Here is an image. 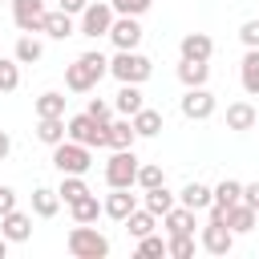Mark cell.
<instances>
[{
  "label": "cell",
  "instance_id": "obj_1",
  "mask_svg": "<svg viewBox=\"0 0 259 259\" xmlns=\"http://www.w3.org/2000/svg\"><path fill=\"white\" fill-rule=\"evenodd\" d=\"M109 73V57H101L97 49H89V53H81L73 65H65V89H73V93H89V89H97V81Z\"/></svg>",
  "mask_w": 259,
  "mask_h": 259
},
{
  "label": "cell",
  "instance_id": "obj_2",
  "mask_svg": "<svg viewBox=\"0 0 259 259\" xmlns=\"http://www.w3.org/2000/svg\"><path fill=\"white\" fill-rule=\"evenodd\" d=\"M150 73H154V61L138 49H117L109 57V77H117V85H142L150 81Z\"/></svg>",
  "mask_w": 259,
  "mask_h": 259
},
{
  "label": "cell",
  "instance_id": "obj_3",
  "mask_svg": "<svg viewBox=\"0 0 259 259\" xmlns=\"http://www.w3.org/2000/svg\"><path fill=\"white\" fill-rule=\"evenodd\" d=\"M65 251H69L73 259H105V255H109V239H105L93 223H77V227L69 231V239H65Z\"/></svg>",
  "mask_w": 259,
  "mask_h": 259
},
{
  "label": "cell",
  "instance_id": "obj_4",
  "mask_svg": "<svg viewBox=\"0 0 259 259\" xmlns=\"http://www.w3.org/2000/svg\"><path fill=\"white\" fill-rule=\"evenodd\" d=\"M113 20H117V12H113V4H109V0H89V8L77 16V32H81V36H89V40L109 36Z\"/></svg>",
  "mask_w": 259,
  "mask_h": 259
},
{
  "label": "cell",
  "instance_id": "obj_5",
  "mask_svg": "<svg viewBox=\"0 0 259 259\" xmlns=\"http://www.w3.org/2000/svg\"><path fill=\"white\" fill-rule=\"evenodd\" d=\"M53 166H57L61 174H85V170L93 166L89 146H81V142H73V138L57 142V146H53Z\"/></svg>",
  "mask_w": 259,
  "mask_h": 259
},
{
  "label": "cell",
  "instance_id": "obj_6",
  "mask_svg": "<svg viewBox=\"0 0 259 259\" xmlns=\"http://www.w3.org/2000/svg\"><path fill=\"white\" fill-rule=\"evenodd\" d=\"M138 154H134V146L130 150H113V158L105 162V182L109 186H138Z\"/></svg>",
  "mask_w": 259,
  "mask_h": 259
},
{
  "label": "cell",
  "instance_id": "obj_7",
  "mask_svg": "<svg viewBox=\"0 0 259 259\" xmlns=\"http://www.w3.org/2000/svg\"><path fill=\"white\" fill-rule=\"evenodd\" d=\"M178 109H182V117H190V121H206V117H214L219 101H214V93H210L206 85H194V89L182 93Z\"/></svg>",
  "mask_w": 259,
  "mask_h": 259
},
{
  "label": "cell",
  "instance_id": "obj_8",
  "mask_svg": "<svg viewBox=\"0 0 259 259\" xmlns=\"http://www.w3.org/2000/svg\"><path fill=\"white\" fill-rule=\"evenodd\" d=\"M69 138L73 142H81V146H105V121H97V117H89V113H73L69 117Z\"/></svg>",
  "mask_w": 259,
  "mask_h": 259
},
{
  "label": "cell",
  "instance_id": "obj_9",
  "mask_svg": "<svg viewBox=\"0 0 259 259\" xmlns=\"http://www.w3.org/2000/svg\"><path fill=\"white\" fill-rule=\"evenodd\" d=\"M198 247H202L206 255H231L235 231H231L227 223H210V219H206V227H202V235H198Z\"/></svg>",
  "mask_w": 259,
  "mask_h": 259
},
{
  "label": "cell",
  "instance_id": "obj_10",
  "mask_svg": "<svg viewBox=\"0 0 259 259\" xmlns=\"http://www.w3.org/2000/svg\"><path fill=\"white\" fill-rule=\"evenodd\" d=\"M45 16H49L45 0H12V20H16L20 32H40Z\"/></svg>",
  "mask_w": 259,
  "mask_h": 259
},
{
  "label": "cell",
  "instance_id": "obj_11",
  "mask_svg": "<svg viewBox=\"0 0 259 259\" xmlns=\"http://www.w3.org/2000/svg\"><path fill=\"white\" fill-rule=\"evenodd\" d=\"M105 214L113 219V223H125L134 210H138V194H130V186H109V194H105Z\"/></svg>",
  "mask_w": 259,
  "mask_h": 259
},
{
  "label": "cell",
  "instance_id": "obj_12",
  "mask_svg": "<svg viewBox=\"0 0 259 259\" xmlns=\"http://www.w3.org/2000/svg\"><path fill=\"white\" fill-rule=\"evenodd\" d=\"M142 24H138V16H117L113 20V28H109V40H113V49H138L142 45Z\"/></svg>",
  "mask_w": 259,
  "mask_h": 259
},
{
  "label": "cell",
  "instance_id": "obj_13",
  "mask_svg": "<svg viewBox=\"0 0 259 259\" xmlns=\"http://www.w3.org/2000/svg\"><path fill=\"white\" fill-rule=\"evenodd\" d=\"M0 235H4L8 243H24V239H32V214H24V210H8V214L0 219Z\"/></svg>",
  "mask_w": 259,
  "mask_h": 259
},
{
  "label": "cell",
  "instance_id": "obj_14",
  "mask_svg": "<svg viewBox=\"0 0 259 259\" xmlns=\"http://www.w3.org/2000/svg\"><path fill=\"white\" fill-rule=\"evenodd\" d=\"M210 53H214V40L206 32H186L178 40V57H186V61H210Z\"/></svg>",
  "mask_w": 259,
  "mask_h": 259
},
{
  "label": "cell",
  "instance_id": "obj_15",
  "mask_svg": "<svg viewBox=\"0 0 259 259\" xmlns=\"http://www.w3.org/2000/svg\"><path fill=\"white\" fill-rule=\"evenodd\" d=\"M255 121H259V109L251 101H231L227 105V130L247 134V130H255Z\"/></svg>",
  "mask_w": 259,
  "mask_h": 259
},
{
  "label": "cell",
  "instance_id": "obj_16",
  "mask_svg": "<svg viewBox=\"0 0 259 259\" xmlns=\"http://www.w3.org/2000/svg\"><path fill=\"white\" fill-rule=\"evenodd\" d=\"M40 32L53 36V40H69V36H77V16H69L65 8H57V12L45 16V28Z\"/></svg>",
  "mask_w": 259,
  "mask_h": 259
},
{
  "label": "cell",
  "instance_id": "obj_17",
  "mask_svg": "<svg viewBox=\"0 0 259 259\" xmlns=\"http://www.w3.org/2000/svg\"><path fill=\"white\" fill-rule=\"evenodd\" d=\"M178 202L190 206V210H210V202H214V186H206V182H186V186L178 190Z\"/></svg>",
  "mask_w": 259,
  "mask_h": 259
},
{
  "label": "cell",
  "instance_id": "obj_18",
  "mask_svg": "<svg viewBox=\"0 0 259 259\" xmlns=\"http://www.w3.org/2000/svg\"><path fill=\"white\" fill-rule=\"evenodd\" d=\"M138 142V130H134V121L130 117H121V121H109L105 125V146L109 150H130Z\"/></svg>",
  "mask_w": 259,
  "mask_h": 259
},
{
  "label": "cell",
  "instance_id": "obj_19",
  "mask_svg": "<svg viewBox=\"0 0 259 259\" xmlns=\"http://www.w3.org/2000/svg\"><path fill=\"white\" fill-rule=\"evenodd\" d=\"M69 138V121L65 117H36V142H45L49 150L57 146V142H65Z\"/></svg>",
  "mask_w": 259,
  "mask_h": 259
},
{
  "label": "cell",
  "instance_id": "obj_20",
  "mask_svg": "<svg viewBox=\"0 0 259 259\" xmlns=\"http://www.w3.org/2000/svg\"><path fill=\"white\" fill-rule=\"evenodd\" d=\"M194 214H198V210H190V206L174 202V206L162 214V227H166V235H182V231H194Z\"/></svg>",
  "mask_w": 259,
  "mask_h": 259
},
{
  "label": "cell",
  "instance_id": "obj_21",
  "mask_svg": "<svg viewBox=\"0 0 259 259\" xmlns=\"http://www.w3.org/2000/svg\"><path fill=\"white\" fill-rule=\"evenodd\" d=\"M255 223H259V210H255V206H247V202H235V206H227V227H231L235 235H247V231H255Z\"/></svg>",
  "mask_w": 259,
  "mask_h": 259
},
{
  "label": "cell",
  "instance_id": "obj_22",
  "mask_svg": "<svg viewBox=\"0 0 259 259\" xmlns=\"http://www.w3.org/2000/svg\"><path fill=\"white\" fill-rule=\"evenodd\" d=\"M178 81L186 85V89H194V85H206L210 81V61H178Z\"/></svg>",
  "mask_w": 259,
  "mask_h": 259
},
{
  "label": "cell",
  "instance_id": "obj_23",
  "mask_svg": "<svg viewBox=\"0 0 259 259\" xmlns=\"http://www.w3.org/2000/svg\"><path fill=\"white\" fill-rule=\"evenodd\" d=\"M239 81L251 97H259V49H247L243 61H239Z\"/></svg>",
  "mask_w": 259,
  "mask_h": 259
},
{
  "label": "cell",
  "instance_id": "obj_24",
  "mask_svg": "<svg viewBox=\"0 0 259 259\" xmlns=\"http://www.w3.org/2000/svg\"><path fill=\"white\" fill-rule=\"evenodd\" d=\"M142 105H146V97H142V85H121V89H117V97H113V109H117L121 117H134Z\"/></svg>",
  "mask_w": 259,
  "mask_h": 259
},
{
  "label": "cell",
  "instance_id": "obj_25",
  "mask_svg": "<svg viewBox=\"0 0 259 259\" xmlns=\"http://www.w3.org/2000/svg\"><path fill=\"white\" fill-rule=\"evenodd\" d=\"M174 202H178V194H170V190H166V182H162V186H150V190H142V206H146V210H154L158 219H162V214H166Z\"/></svg>",
  "mask_w": 259,
  "mask_h": 259
},
{
  "label": "cell",
  "instance_id": "obj_26",
  "mask_svg": "<svg viewBox=\"0 0 259 259\" xmlns=\"http://www.w3.org/2000/svg\"><path fill=\"white\" fill-rule=\"evenodd\" d=\"M57 210H61V194L53 186H36L32 190V214L36 219H53Z\"/></svg>",
  "mask_w": 259,
  "mask_h": 259
},
{
  "label": "cell",
  "instance_id": "obj_27",
  "mask_svg": "<svg viewBox=\"0 0 259 259\" xmlns=\"http://www.w3.org/2000/svg\"><path fill=\"white\" fill-rule=\"evenodd\" d=\"M69 214H73V223H97V214H105V206H101L97 194L89 190V194H81L77 202H69Z\"/></svg>",
  "mask_w": 259,
  "mask_h": 259
},
{
  "label": "cell",
  "instance_id": "obj_28",
  "mask_svg": "<svg viewBox=\"0 0 259 259\" xmlns=\"http://www.w3.org/2000/svg\"><path fill=\"white\" fill-rule=\"evenodd\" d=\"M130 121H134L138 138H158V134H162V113H158V109H150V105H142Z\"/></svg>",
  "mask_w": 259,
  "mask_h": 259
},
{
  "label": "cell",
  "instance_id": "obj_29",
  "mask_svg": "<svg viewBox=\"0 0 259 259\" xmlns=\"http://www.w3.org/2000/svg\"><path fill=\"white\" fill-rule=\"evenodd\" d=\"M12 57H16L20 65H36V61L45 57V45H40V40H36L32 32H24V36L16 40V49H12Z\"/></svg>",
  "mask_w": 259,
  "mask_h": 259
},
{
  "label": "cell",
  "instance_id": "obj_30",
  "mask_svg": "<svg viewBox=\"0 0 259 259\" xmlns=\"http://www.w3.org/2000/svg\"><path fill=\"white\" fill-rule=\"evenodd\" d=\"M65 101H69L65 93L49 89V93H40V97H36V105H32V109H36V117H65Z\"/></svg>",
  "mask_w": 259,
  "mask_h": 259
},
{
  "label": "cell",
  "instance_id": "obj_31",
  "mask_svg": "<svg viewBox=\"0 0 259 259\" xmlns=\"http://www.w3.org/2000/svg\"><path fill=\"white\" fill-rule=\"evenodd\" d=\"M57 194H61V202L69 206V202H77L81 194H89V186H85V174H61V186H57Z\"/></svg>",
  "mask_w": 259,
  "mask_h": 259
},
{
  "label": "cell",
  "instance_id": "obj_32",
  "mask_svg": "<svg viewBox=\"0 0 259 259\" xmlns=\"http://www.w3.org/2000/svg\"><path fill=\"white\" fill-rule=\"evenodd\" d=\"M154 227H158V214H154V210H146V206H138V210H134V214L125 219V231H130L134 239H142V235H150Z\"/></svg>",
  "mask_w": 259,
  "mask_h": 259
},
{
  "label": "cell",
  "instance_id": "obj_33",
  "mask_svg": "<svg viewBox=\"0 0 259 259\" xmlns=\"http://www.w3.org/2000/svg\"><path fill=\"white\" fill-rule=\"evenodd\" d=\"M214 202H219V206H235V202H243V182L223 178V182L214 186Z\"/></svg>",
  "mask_w": 259,
  "mask_h": 259
},
{
  "label": "cell",
  "instance_id": "obj_34",
  "mask_svg": "<svg viewBox=\"0 0 259 259\" xmlns=\"http://www.w3.org/2000/svg\"><path fill=\"white\" fill-rule=\"evenodd\" d=\"M166 255H174V259H190V255H194V231L170 235V239H166Z\"/></svg>",
  "mask_w": 259,
  "mask_h": 259
},
{
  "label": "cell",
  "instance_id": "obj_35",
  "mask_svg": "<svg viewBox=\"0 0 259 259\" xmlns=\"http://www.w3.org/2000/svg\"><path fill=\"white\" fill-rule=\"evenodd\" d=\"M20 85V61L16 57H0V93H12Z\"/></svg>",
  "mask_w": 259,
  "mask_h": 259
},
{
  "label": "cell",
  "instance_id": "obj_36",
  "mask_svg": "<svg viewBox=\"0 0 259 259\" xmlns=\"http://www.w3.org/2000/svg\"><path fill=\"white\" fill-rule=\"evenodd\" d=\"M166 182V174H162V166L158 162H146V166H138V186L142 190H150V186H162Z\"/></svg>",
  "mask_w": 259,
  "mask_h": 259
},
{
  "label": "cell",
  "instance_id": "obj_37",
  "mask_svg": "<svg viewBox=\"0 0 259 259\" xmlns=\"http://www.w3.org/2000/svg\"><path fill=\"white\" fill-rule=\"evenodd\" d=\"M138 255H146V259L166 255V239H162V235H154V231H150V235H142V239H138Z\"/></svg>",
  "mask_w": 259,
  "mask_h": 259
},
{
  "label": "cell",
  "instance_id": "obj_38",
  "mask_svg": "<svg viewBox=\"0 0 259 259\" xmlns=\"http://www.w3.org/2000/svg\"><path fill=\"white\" fill-rule=\"evenodd\" d=\"M117 16H146L154 8V0H109Z\"/></svg>",
  "mask_w": 259,
  "mask_h": 259
},
{
  "label": "cell",
  "instance_id": "obj_39",
  "mask_svg": "<svg viewBox=\"0 0 259 259\" xmlns=\"http://www.w3.org/2000/svg\"><path fill=\"white\" fill-rule=\"evenodd\" d=\"M85 113H89V117H97V121H105V125L113 121V105H109V101H101V97H93V101L85 105Z\"/></svg>",
  "mask_w": 259,
  "mask_h": 259
},
{
  "label": "cell",
  "instance_id": "obj_40",
  "mask_svg": "<svg viewBox=\"0 0 259 259\" xmlns=\"http://www.w3.org/2000/svg\"><path fill=\"white\" fill-rule=\"evenodd\" d=\"M239 40H243L247 49H259V20H243V28H239Z\"/></svg>",
  "mask_w": 259,
  "mask_h": 259
},
{
  "label": "cell",
  "instance_id": "obj_41",
  "mask_svg": "<svg viewBox=\"0 0 259 259\" xmlns=\"http://www.w3.org/2000/svg\"><path fill=\"white\" fill-rule=\"evenodd\" d=\"M8 210H16V190H12V186H0V219H4Z\"/></svg>",
  "mask_w": 259,
  "mask_h": 259
},
{
  "label": "cell",
  "instance_id": "obj_42",
  "mask_svg": "<svg viewBox=\"0 0 259 259\" xmlns=\"http://www.w3.org/2000/svg\"><path fill=\"white\" fill-rule=\"evenodd\" d=\"M243 202L259 210V182H243Z\"/></svg>",
  "mask_w": 259,
  "mask_h": 259
},
{
  "label": "cell",
  "instance_id": "obj_43",
  "mask_svg": "<svg viewBox=\"0 0 259 259\" xmlns=\"http://www.w3.org/2000/svg\"><path fill=\"white\" fill-rule=\"evenodd\" d=\"M61 8H65L69 16H81V12L89 8V0H61Z\"/></svg>",
  "mask_w": 259,
  "mask_h": 259
},
{
  "label": "cell",
  "instance_id": "obj_44",
  "mask_svg": "<svg viewBox=\"0 0 259 259\" xmlns=\"http://www.w3.org/2000/svg\"><path fill=\"white\" fill-rule=\"evenodd\" d=\"M12 154V138H8V130H0V162Z\"/></svg>",
  "mask_w": 259,
  "mask_h": 259
},
{
  "label": "cell",
  "instance_id": "obj_45",
  "mask_svg": "<svg viewBox=\"0 0 259 259\" xmlns=\"http://www.w3.org/2000/svg\"><path fill=\"white\" fill-rule=\"evenodd\" d=\"M4 255H8V239L0 235V259H4Z\"/></svg>",
  "mask_w": 259,
  "mask_h": 259
},
{
  "label": "cell",
  "instance_id": "obj_46",
  "mask_svg": "<svg viewBox=\"0 0 259 259\" xmlns=\"http://www.w3.org/2000/svg\"><path fill=\"white\" fill-rule=\"evenodd\" d=\"M8 4H12V0H8Z\"/></svg>",
  "mask_w": 259,
  "mask_h": 259
}]
</instances>
